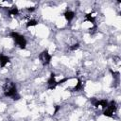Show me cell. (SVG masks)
I'll list each match as a JSON object with an SVG mask.
<instances>
[{
	"label": "cell",
	"instance_id": "obj_1",
	"mask_svg": "<svg viewBox=\"0 0 121 121\" xmlns=\"http://www.w3.org/2000/svg\"><path fill=\"white\" fill-rule=\"evenodd\" d=\"M4 95L5 96L11 97L13 100H18L20 98V95L17 93V88L14 82L10 81L9 79H7L4 84Z\"/></svg>",
	"mask_w": 121,
	"mask_h": 121
},
{
	"label": "cell",
	"instance_id": "obj_2",
	"mask_svg": "<svg viewBox=\"0 0 121 121\" xmlns=\"http://www.w3.org/2000/svg\"><path fill=\"white\" fill-rule=\"evenodd\" d=\"M10 37L13 39V41L15 42V43L21 48V49H25L26 48V41L25 39V37L15 31H12L10 32Z\"/></svg>",
	"mask_w": 121,
	"mask_h": 121
},
{
	"label": "cell",
	"instance_id": "obj_3",
	"mask_svg": "<svg viewBox=\"0 0 121 121\" xmlns=\"http://www.w3.org/2000/svg\"><path fill=\"white\" fill-rule=\"evenodd\" d=\"M116 109H117L116 102L114 100H112L108 103V106L106 107V109L103 110V115H105L107 117H112L116 112Z\"/></svg>",
	"mask_w": 121,
	"mask_h": 121
},
{
	"label": "cell",
	"instance_id": "obj_4",
	"mask_svg": "<svg viewBox=\"0 0 121 121\" xmlns=\"http://www.w3.org/2000/svg\"><path fill=\"white\" fill-rule=\"evenodd\" d=\"M51 59H52V56L49 54V52H48L47 49L43 50V51L40 53V55H39V60H40V61L42 62L43 65H47V64H49L50 61H51Z\"/></svg>",
	"mask_w": 121,
	"mask_h": 121
},
{
	"label": "cell",
	"instance_id": "obj_5",
	"mask_svg": "<svg viewBox=\"0 0 121 121\" xmlns=\"http://www.w3.org/2000/svg\"><path fill=\"white\" fill-rule=\"evenodd\" d=\"M56 76H55V74L54 73H51V75H50V78H48V80H47V85H48V89H50V90H53V89H55L57 86H58V81H56Z\"/></svg>",
	"mask_w": 121,
	"mask_h": 121
},
{
	"label": "cell",
	"instance_id": "obj_6",
	"mask_svg": "<svg viewBox=\"0 0 121 121\" xmlns=\"http://www.w3.org/2000/svg\"><path fill=\"white\" fill-rule=\"evenodd\" d=\"M10 61V58L4 55V54H0V67L4 68L9 62Z\"/></svg>",
	"mask_w": 121,
	"mask_h": 121
},
{
	"label": "cell",
	"instance_id": "obj_7",
	"mask_svg": "<svg viewBox=\"0 0 121 121\" xmlns=\"http://www.w3.org/2000/svg\"><path fill=\"white\" fill-rule=\"evenodd\" d=\"M63 16H64V18H65L68 22H71V21L74 19V17H75V12L72 11V10H66V11L63 13Z\"/></svg>",
	"mask_w": 121,
	"mask_h": 121
},
{
	"label": "cell",
	"instance_id": "obj_8",
	"mask_svg": "<svg viewBox=\"0 0 121 121\" xmlns=\"http://www.w3.org/2000/svg\"><path fill=\"white\" fill-rule=\"evenodd\" d=\"M84 21L92 23L93 26H96V24H95V16L93 15V13H87V14H85V19H84Z\"/></svg>",
	"mask_w": 121,
	"mask_h": 121
},
{
	"label": "cell",
	"instance_id": "obj_9",
	"mask_svg": "<svg viewBox=\"0 0 121 121\" xmlns=\"http://www.w3.org/2000/svg\"><path fill=\"white\" fill-rule=\"evenodd\" d=\"M82 89H83V83H82V81L79 78H78V82H77L76 86L72 89V91L73 92H78V91H80Z\"/></svg>",
	"mask_w": 121,
	"mask_h": 121
},
{
	"label": "cell",
	"instance_id": "obj_10",
	"mask_svg": "<svg viewBox=\"0 0 121 121\" xmlns=\"http://www.w3.org/2000/svg\"><path fill=\"white\" fill-rule=\"evenodd\" d=\"M18 13H19V9L16 6H12L9 9V16H16V15H18Z\"/></svg>",
	"mask_w": 121,
	"mask_h": 121
},
{
	"label": "cell",
	"instance_id": "obj_11",
	"mask_svg": "<svg viewBox=\"0 0 121 121\" xmlns=\"http://www.w3.org/2000/svg\"><path fill=\"white\" fill-rule=\"evenodd\" d=\"M38 25V21L34 20V19H31L29 20L27 23H26V27H30V26H37Z\"/></svg>",
	"mask_w": 121,
	"mask_h": 121
},
{
	"label": "cell",
	"instance_id": "obj_12",
	"mask_svg": "<svg viewBox=\"0 0 121 121\" xmlns=\"http://www.w3.org/2000/svg\"><path fill=\"white\" fill-rule=\"evenodd\" d=\"M110 72H111V74H112V76L114 79H116V80L119 79V76H120L119 72H115V71H112V70H110Z\"/></svg>",
	"mask_w": 121,
	"mask_h": 121
},
{
	"label": "cell",
	"instance_id": "obj_13",
	"mask_svg": "<svg viewBox=\"0 0 121 121\" xmlns=\"http://www.w3.org/2000/svg\"><path fill=\"white\" fill-rule=\"evenodd\" d=\"M79 47V43H75V44H73V45H71L70 47H69V49L71 50V51H75V50H77L78 48Z\"/></svg>",
	"mask_w": 121,
	"mask_h": 121
},
{
	"label": "cell",
	"instance_id": "obj_14",
	"mask_svg": "<svg viewBox=\"0 0 121 121\" xmlns=\"http://www.w3.org/2000/svg\"><path fill=\"white\" fill-rule=\"evenodd\" d=\"M60 109V106H58V105H56V106H54V112H53V114H56L58 112H59V110Z\"/></svg>",
	"mask_w": 121,
	"mask_h": 121
},
{
	"label": "cell",
	"instance_id": "obj_15",
	"mask_svg": "<svg viewBox=\"0 0 121 121\" xmlns=\"http://www.w3.org/2000/svg\"><path fill=\"white\" fill-rule=\"evenodd\" d=\"M35 7H28V8H26V10L27 11H29V12H32V11H34L35 10Z\"/></svg>",
	"mask_w": 121,
	"mask_h": 121
}]
</instances>
